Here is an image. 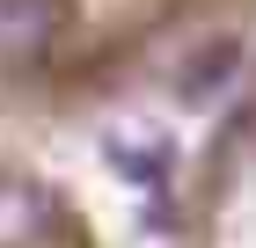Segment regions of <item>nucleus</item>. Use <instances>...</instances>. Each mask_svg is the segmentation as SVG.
Returning <instances> with one entry per match:
<instances>
[{
    "instance_id": "nucleus-1",
    "label": "nucleus",
    "mask_w": 256,
    "mask_h": 248,
    "mask_svg": "<svg viewBox=\"0 0 256 248\" xmlns=\"http://www.w3.org/2000/svg\"><path fill=\"white\" fill-rule=\"evenodd\" d=\"M66 29V0H0V58H37Z\"/></svg>"
},
{
    "instance_id": "nucleus-2",
    "label": "nucleus",
    "mask_w": 256,
    "mask_h": 248,
    "mask_svg": "<svg viewBox=\"0 0 256 248\" xmlns=\"http://www.w3.org/2000/svg\"><path fill=\"white\" fill-rule=\"evenodd\" d=\"M227 66H234V44H220V51H205V58L190 66V80H183V102H198L205 88H220V80H227Z\"/></svg>"
},
{
    "instance_id": "nucleus-3",
    "label": "nucleus",
    "mask_w": 256,
    "mask_h": 248,
    "mask_svg": "<svg viewBox=\"0 0 256 248\" xmlns=\"http://www.w3.org/2000/svg\"><path fill=\"white\" fill-rule=\"evenodd\" d=\"M118 168L132 175V183H146V175H168V146H154V153H146V146H124V139H118Z\"/></svg>"
}]
</instances>
